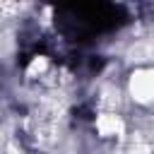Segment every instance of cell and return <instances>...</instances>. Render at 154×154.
Returning a JSON list of instances; mask_svg holds the SVG:
<instances>
[{
    "instance_id": "cell-3",
    "label": "cell",
    "mask_w": 154,
    "mask_h": 154,
    "mask_svg": "<svg viewBox=\"0 0 154 154\" xmlns=\"http://www.w3.org/2000/svg\"><path fill=\"white\" fill-rule=\"evenodd\" d=\"M43 67H46V58H38V60H34V63H31L29 72H36V70H43Z\"/></svg>"
},
{
    "instance_id": "cell-1",
    "label": "cell",
    "mask_w": 154,
    "mask_h": 154,
    "mask_svg": "<svg viewBox=\"0 0 154 154\" xmlns=\"http://www.w3.org/2000/svg\"><path fill=\"white\" fill-rule=\"evenodd\" d=\"M130 91L137 101L154 99V70H140L130 79Z\"/></svg>"
},
{
    "instance_id": "cell-2",
    "label": "cell",
    "mask_w": 154,
    "mask_h": 154,
    "mask_svg": "<svg viewBox=\"0 0 154 154\" xmlns=\"http://www.w3.org/2000/svg\"><path fill=\"white\" fill-rule=\"evenodd\" d=\"M96 128L101 135H120L123 132V120L118 116H101L96 120Z\"/></svg>"
}]
</instances>
